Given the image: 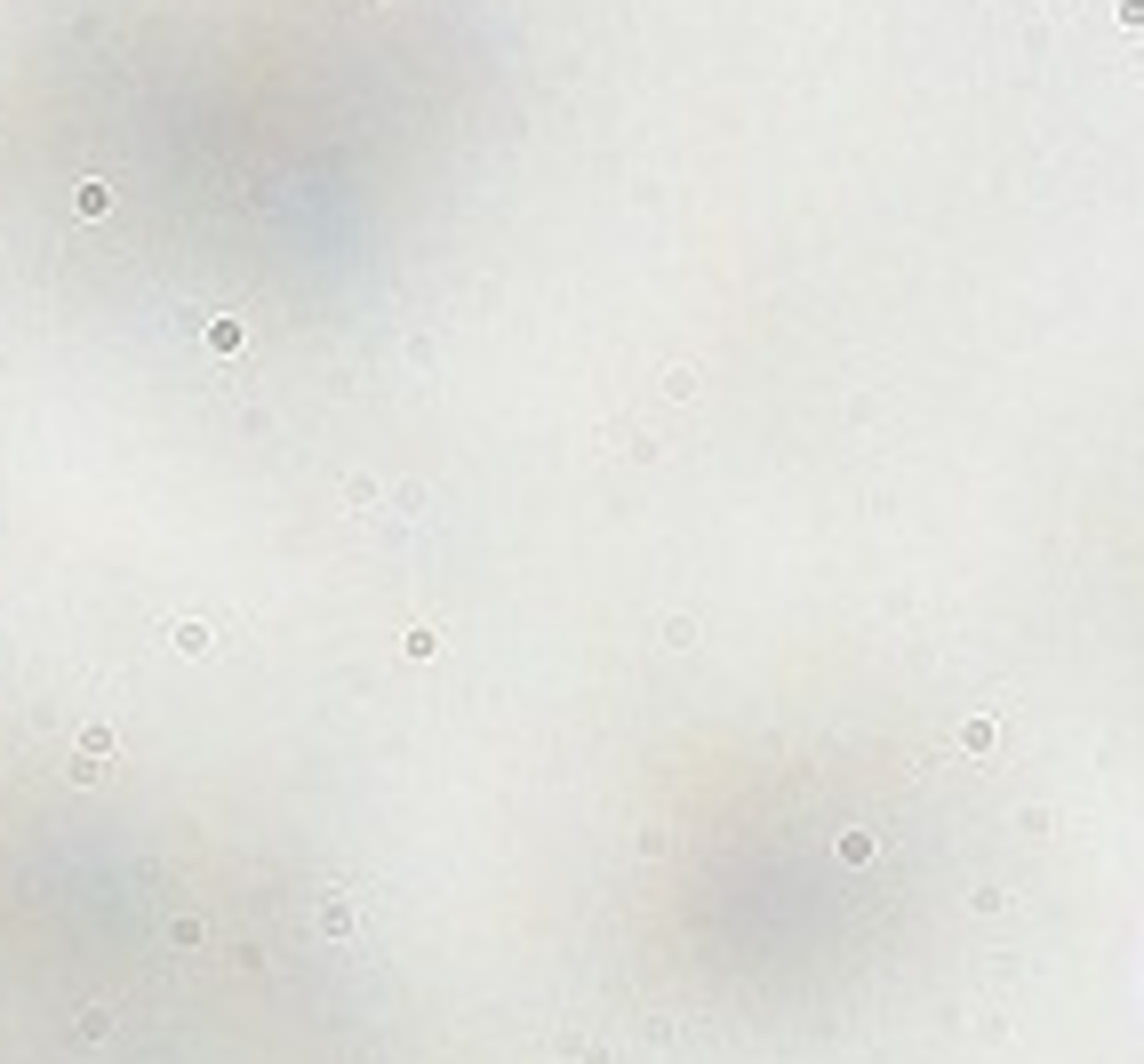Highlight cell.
I'll return each instance as SVG.
<instances>
[{"instance_id": "1", "label": "cell", "mask_w": 1144, "mask_h": 1064, "mask_svg": "<svg viewBox=\"0 0 1144 1064\" xmlns=\"http://www.w3.org/2000/svg\"><path fill=\"white\" fill-rule=\"evenodd\" d=\"M168 640H176V657H209V648H216L209 624H193V617H185V624H168Z\"/></svg>"}, {"instance_id": "2", "label": "cell", "mask_w": 1144, "mask_h": 1064, "mask_svg": "<svg viewBox=\"0 0 1144 1064\" xmlns=\"http://www.w3.org/2000/svg\"><path fill=\"white\" fill-rule=\"evenodd\" d=\"M112 208V185H81V216H104Z\"/></svg>"}]
</instances>
